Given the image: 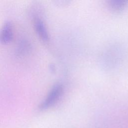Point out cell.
<instances>
[{
    "instance_id": "7a4b0ae2",
    "label": "cell",
    "mask_w": 128,
    "mask_h": 128,
    "mask_svg": "<svg viewBox=\"0 0 128 128\" xmlns=\"http://www.w3.org/2000/svg\"><path fill=\"white\" fill-rule=\"evenodd\" d=\"M63 90V86L60 83L55 84L52 87L45 98L39 105V109L40 110H44L54 106L60 98Z\"/></svg>"
},
{
    "instance_id": "3957f363",
    "label": "cell",
    "mask_w": 128,
    "mask_h": 128,
    "mask_svg": "<svg viewBox=\"0 0 128 128\" xmlns=\"http://www.w3.org/2000/svg\"><path fill=\"white\" fill-rule=\"evenodd\" d=\"M13 37V30L10 22H6L2 26L0 30V42L7 44L10 42Z\"/></svg>"
},
{
    "instance_id": "6da1fadb",
    "label": "cell",
    "mask_w": 128,
    "mask_h": 128,
    "mask_svg": "<svg viewBox=\"0 0 128 128\" xmlns=\"http://www.w3.org/2000/svg\"><path fill=\"white\" fill-rule=\"evenodd\" d=\"M123 58V50L120 46L112 44L106 48L101 56L103 67L110 70L118 66Z\"/></svg>"
},
{
    "instance_id": "5b68a950",
    "label": "cell",
    "mask_w": 128,
    "mask_h": 128,
    "mask_svg": "<svg viewBox=\"0 0 128 128\" xmlns=\"http://www.w3.org/2000/svg\"><path fill=\"white\" fill-rule=\"evenodd\" d=\"M108 6L114 12H120L128 6L127 0H110L108 2Z\"/></svg>"
},
{
    "instance_id": "277c9868",
    "label": "cell",
    "mask_w": 128,
    "mask_h": 128,
    "mask_svg": "<svg viewBox=\"0 0 128 128\" xmlns=\"http://www.w3.org/2000/svg\"><path fill=\"white\" fill-rule=\"evenodd\" d=\"M34 28L38 36L44 41L49 40V35L44 23L40 18H36L34 20Z\"/></svg>"
}]
</instances>
